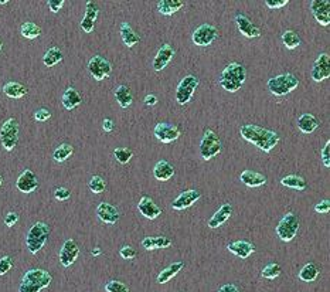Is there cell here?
<instances>
[{"label":"cell","instance_id":"7","mask_svg":"<svg viewBox=\"0 0 330 292\" xmlns=\"http://www.w3.org/2000/svg\"><path fill=\"white\" fill-rule=\"evenodd\" d=\"M223 145L221 140L217 136V134L212 129H207L204 132V136L200 142V155L204 160H210L214 156H217L221 152Z\"/></svg>","mask_w":330,"mask_h":292},{"label":"cell","instance_id":"26","mask_svg":"<svg viewBox=\"0 0 330 292\" xmlns=\"http://www.w3.org/2000/svg\"><path fill=\"white\" fill-rule=\"evenodd\" d=\"M241 181L248 187H260L266 183V177L254 170H244L240 176Z\"/></svg>","mask_w":330,"mask_h":292},{"label":"cell","instance_id":"32","mask_svg":"<svg viewBox=\"0 0 330 292\" xmlns=\"http://www.w3.org/2000/svg\"><path fill=\"white\" fill-rule=\"evenodd\" d=\"M115 98L122 108H128L133 102V95L128 85H118L115 89Z\"/></svg>","mask_w":330,"mask_h":292},{"label":"cell","instance_id":"31","mask_svg":"<svg viewBox=\"0 0 330 292\" xmlns=\"http://www.w3.org/2000/svg\"><path fill=\"white\" fill-rule=\"evenodd\" d=\"M184 6L183 0H160L158 3V10L165 16H170L173 13L179 12Z\"/></svg>","mask_w":330,"mask_h":292},{"label":"cell","instance_id":"56","mask_svg":"<svg viewBox=\"0 0 330 292\" xmlns=\"http://www.w3.org/2000/svg\"><path fill=\"white\" fill-rule=\"evenodd\" d=\"M218 292H240V289L234 284H225V285H223L218 289Z\"/></svg>","mask_w":330,"mask_h":292},{"label":"cell","instance_id":"33","mask_svg":"<svg viewBox=\"0 0 330 292\" xmlns=\"http://www.w3.org/2000/svg\"><path fill=\"white\" fill-rule=\"evenodd\" d=\"M121 37H122V41L125 43V46L128 47H133L141 41V35L136 34L133 29L130 27L129 23L121 24Z\"/></svg>","mask_w":330,"mask_h":292},{"label":"cell","instance_id":"41","mask_svg":"<svg viewBox=\"0 0 330 292\" xmlns=\"http://www.w3.org/2000/svg\"><path fill=\"white\" fill-rule=\"evenodd\" d=\"M113 156H115V159L121 165H126L132 159V156H133V152H132V149H129V148H117L113 151Z\"/></svg>","mask_w":330,"mask_h":292},{"label":"cell","instance_id":"53","mask_svg":"<svg viewBox=\"0 0 330 292\" xmlns=\"http://www.w3.org/2000/svg\"><path fill=\"white\" fill-rule=\"evenodd\" d=\"M64 0H48L47 5L50 7V10L53 13H59L60 9L64 6Z\"/></svg>","mask_w":330,"mask_h":292},{"label":"cell","instance_id":"45","mask_svg":"<svg viewBox=\"0 0 330 292\" xmlns=\"http://www.w3.org/2000/svg\"><path fill=\"white\" fill-rule=\"evenodd\" d=\"M54 197L59 200V202H65L71 197V190L67 187H57L54 190Z\"/></svg>","mask_w":330,"mask_h":292},{"label":"cell","instance_id":"48","mask_svg":"<svg viewBox=\"0 0 330 292\" xmlns=\"http://www.w3.org/2000/svg\"><path fill=\"white\" fill-rule=\"evenodd\" d=\"M119 256L124 260H133L136 257V250L132 246H124L119 251Z\"/></svg>","mask_w":330,"mask_h":292},{"label":"cell","instance_id":"51","mask_svg":"<svg viewBox=\"0 0 330 292\" xmlns=\"http://www.w3.org/2000/svg\"><path fill=\"white\" fill-rule=\"evenodd\" d=\"M289 0H265V5L269 9H279V7L286 6Z\"/></svg>","mask_w":330,"mask_h":292},{"label":"cell","instance_id":"24","mask_svg":"<svg viewBox=\"0 0 330 292\" xmlns=\"http://www.w3.org/2000/svg\"><path fill=\"white\" fill-rule=\"evenodd\" d=\"M231 216H232V206L230 203H224L208 220V227L218 228L220 226H223Z\"/></svg>","mask_w":330,"mask_h":292},{"label":"cell","instance_id":"20","mask_svg":"<svg viewBox=\"0 0 330 292\" xmlns=\"http://www.w3.org/2000/svg\"><path fill=\"white\" fill-rule=\"evenodd\" d=\"M174 48L170 46V44H163V46L160 47L159 51L158 54L154 56L153 59V68L156 71H162L163 68L167 67V64L170 63L173 57H174Z\"/></svg>","mask_w":330,"mask_h":292},{"label":"cell","instance_id":"35","mask_svg":"<svg viewBox=\"0 0 330 292\" xmlns=\"http://www.w3.org/2000/svg\"><path fill=\"white\" fill-rule=\"evenodd\" d=\"M281 183L283 186L289 187V189H294V190H305L307 187L306 179H303L299 175H288L285 176L283 179H281Z\"/></svg>","mask_w":330,"mask_h":292},{"label":"cell","instance_id":"21","mask_svg":"<svg viewBox=\"0 0 330 292\" xmlns=\"http://www.w3.org/2000/svg\"><path fill=\"white\" fill-rule=\"evenodd\" d=\"M138 209L142 213V216H145L149 220H154V218H158L163 213L159 206L156 205L149 196H142L141 202L138 205Z\"/></svg>","mask_w":330,"mask_h":292},{"label":"cell","instance_id":"57","mask_svg":"<svg viewBox=\"0 0 330 292\" xmlns=\"http://www.w3.org/2000/svg\"><path fill=\"white\" fill-rule=\"evenodd\" d=\"M91 254H92L94 257H96V256H101V254H102V250H101L100 247H96V248H94V250L91 251Z\"/></svg>","mask_w":330,"mask_h":292},{"label":"cell","instance_id":"29","mask_svg":"<svg viewBox=\"0 0 330 292\" xmlns=\"http://www.w3.org/2000/svg\"><path fill=\"white\" fill-rule=\"evenodd\" d=\"M3 93H5V95L9 97V98H13V100H20V98L26 97L29 91H27V88L24 87L23 84L12 81L5 84V87H3Z\"/></svg>","mask_w":330,"mask_h":292},{"label":"cell","instance_id":"23","mask_svg":"<svg viewBox=\"0 0 330 292\" xmlns=\"http://www.w3.org/2000/svg\"><path fill=\"white\" fill-rule=\"evenodd\" d=\"M227 248H228V251L232 252L238 258H242V260H245L255 252V247H254L253 243L245 241V240H238V241L230 243Z\"/></svg>","mask_w":330,"mask_h":292},{"label":"cell","instance_id":"18","mask_svg":"<svg viewBox=\"0 0 330 292\" xmlns=\"http://www.w3.org/2000/svg\"><path fill=\"white\" fill-rule=\"evenodd\" d=\"M96 216H98V218H100L102 223L112 226V224H117V223H118L119 211L115 206L102 202V203H100L98 207H96Z\"/></svg>","mask_w":330,"mask_h":292},{"label":"cell","instance_id":"38","mask_svg":"<svg viewBox=\"0 0 330 292\" xmlns=\"http://www.w3.org/2000/svg\"><path fill=\"white\" fill-rule=\"evenodd\" d=\"M22 35L26 37V39H29V40H34V39L42 35V29L35 23L26 22V23H23V26H22Z\"/></svg>","mask_w":330,"mask_h":292},{"label":"cell","instance_id":"19","mask_svg":"<svg viewBox=\"0 0 330 292\" xmlns=\"http://www.w3.org/2000/svg\"><path fill=\"white\" fill-rule=\"evenodd\" d=\"M16 187L22 193L34 192L35 189L38 187V179L34 175V172H31L30 169L24 170L23 173L18 176L17 180H16Z\"/></svg>","mask_w":330,"mask_h":292},{"label":"cell","instance_id":"2","mask_svg":"<svg viewBox=\"0 0 330 292\" xmlns=\"http://www.w3.org/2000/svg\"><path fill=\"white\" fill-rule=\"evenodd\" d=\"M53 281V277L46 269L34 268L29 269L23 275L22 284L18 286V292H40L47 288Z\"/></svg>","mask_w":330,"mask_h":292},{"label":"cell","instance_id":"15","mask_svg":"<svg viewBox=\"0 0 330 292\" xmlns=\"http://www.w3.org/2000/svg\"><path fill=\"white\" fill-rule=\"evenodd\" d=\"M310 10L313 16L322 26L330 24V2L329 0H312L310 2Z\"/></svg>","mask_w":330,"mask_h":292},{"label":"cell","instance_id":"34","mask_svg":"<svg viewBox=\"0 0 330 292\" xmlns=\"http://www.w3.org/2000/svg\"><path fill=\"white\" fill-rule=\"evenodd\" d=\"M183 268H184V263H183V261H177V263L171 264V265H169L167 268L163 269V271L158 275V282H159V284L169 282V281H170L174 275L179 274Z\"/></svg>","mask_w":330,"mask_h":292},{"label":"cell","instance_id":"43","mask_svg":"<svg viewBox=\"0 0 330 292\" xmlns=\"http://www.w3.org/2000/svg\"><path fill=\"white\" fill-rule=\"evenodd\" d=\"M89 190L95 194H100L106 189V181L104 177H101V176H92L91 177V180H89Z\"/></svg>","mask_w":330,"mask_h":292},{"label":"cell","instance_id":"28","mask_svg":"<svg viewBox=\"0 0 330 292\" xmlns=\"http://www.w3.org/2000/svg\"><path fill=\"white\" fill-rule=\"evenodd\" d=\"M174 175V168L171 166L167 160H160L156 163L153 169L154 179H158L160 181H166L171 179Z\"/></svg>","mask_w":330,"mask_h":292},{"label":"cell","instance_id":"6","mask_svg":"<svg viewBox=\"0 0 330 292\" xmlns=\"http://www.w3.org/2000/svg\"><path fill=\"white\" fill-rule=\"evenodd\" d=\"M299 226H301L299 217L295 213H288L277 226V235L286 243L292 241L299 231Z\"/></svg>","mask_w":330,"mask_h":292},{"label":"cell","instance_id":"46","mask_svg":"<svg viewBox=\"0 0 330 292\" xmlns=\"http://www.w3.org/2000/svg\"><path fill=\"white\" fill-rule=\"evenodd\" d=\"M13 268V260L9 256L0 258V275L7 274Z\"/></svg>","mask_w":330,"mask_h":292},{"label":"cell","instance_id":"39","mask_svg":"<svg viewBox=\"0 0 330 292\" xmlns=\"http://www.w3.org/2000/svg\"><path fill=\"white\" fill-rule=\"evenodd\" d=\"M282 43L285 44L286 48L294 50V48H296V47L301 44V37L294 30H286L282 34Z\"/></svg>","mask_w":330,"mask_h":292},{"label":"cell","instance_id":"44","mask_svg":"<svg viewBox=\"0 0 330 292\" xmlns=\"http://www.w3.org/2000/svg\"><path fill=\"white\" fill-rule=\"evenodd\" d=\"M105 289L106 292H130L129 286L125 285L124 282H121V281H115V280L106 282Z\"/></svg>","mask_w":330,"mask_h":292},{"label":"cell","instance_id":"13","mask_svg":"<svg viewBox=\"0 0 330 292\" xmlns=\"http://www.w3.org/2000/svg\"><path fill=\"white\" fill-rule=\"evenodd\" d=\"M310 76H312L313 81L320 82L329 78L330 76V57L327 53H323L319 56L315 64L312 67V71H310Z\"/></svg>","mask_w":330,"mask_h":292},{"label":"cell","instance_id":"12","mask_svg":"<svg viewBox=\"0 0 330 292\" xmlns=\"http://www.w3.org/2000/svg\"><path fill=\"white\" fill-rule=\"evenodd\" d=\"M180 129L176 125H171L167 122H159L154 126V136L163 142V143H171L180 138Z\"/></svg>","mask_w":330,"mask_h":292},{"label":"cell","instance_id":"54","mask_svg":"<svg viewBox=\"0 0 330 292\" xmlns=\"http://www.w3.org/2000/svg\"><path fill=\"white\" fill-rule=\"evenodd\" d=\"M102 129L105 131L106 134L112 132L113 129H115V123H113L112 119H109V118H105V119H104V122H102Z\"/></svg>","mask_w":330,"mask_h":292},{"label":"cell","instance_id":"8","mask_svg":"<svg viewBox=\"0 0 330 292\" xmlns=\"http://www.w3.org/2000/svg\"><path fill=\"white\" fill-rule=\"evenodd\" d=\"M18 142V122L16 118H10L0 128V143L6 151H13Z\"/></svg>","mask_w":330,"mask_h":292},{"label":"cell","instance_id":"16","mask_svg":"<svg viewBox=\"0 0 330 292\" xmlns=\"http://www.w3.org/2000/svg\"><path fill=\"white\" fill-rule=\"evenodd\" d=\"M100 14V7L98 5L92 2V0H88L87 5H85V16L81 20V29L85 33H92L95 29V22H96V17Z\"/></svg>","mask_w":330,"mask_h":292},{"label":"cell","instance_id":"9","mask_svg":"<svg viewBox=\"0 0 330 292\" xmlns=\"http://www.w3.org/2000/svg\"><path fill=\"white\" fill-rule=\"evenodd\" d=\"M199 82H200L199 78L195 76L184 77L180 81L176 89V100L180 105H186L187 102H190L193 94L196 93V89L199 87Z\"/></svg>","mask_w":330,"mask_h":292},{"label":"cell","instance_id":"14","mask_svg":"<svg viewBox=\"0 0 330 292\" xmlns=\"http://www.w3.org/2000/svg\"><path fill=\"white\" fill-rule=\"evenodd\" d=\"M80 256V247L72 239L67 240L60 251V263L63 267H70L75 263V260Z\"/></svg>","mask_w":330,"mask_h":292},{"label":"cell","instance_id":"3","mask_svg":"<svg viewBox=\"0 0 330 292\" xmlns=\"http://www.w3.org/2000/svg\"><path fill=\"white\" fill-rule=\"evenodd\" d=\"M245 78H247L245 67L240 63H231L221 72L220 85L230 93H236L242 87V84L245 82Z\"/></svg>","mask_w":330,"mask_h":292},{"label":"cell","instance_id":"11","mask_svg":"<svg viewBox=\"0 0 330 292\" xmlns=\"http://www.w3.org/2000/svg\"><path fill=\"white\" fill-rule=\"evenodd\" d=\"M218 37V31L217 29L211 26V24H201L199 26L197 29L193 31V35H191V39H193V43H195L196 46H200V47H206L210 46L212 41L216 40Z\"/></svg>","mask_w":330,"mask_h":292},{"label":"cell","instance_id":"49","mask_svg":"<svg viewBox=\"0 0 330 292\" xmlns=\"http://www.w3.org/2000/svg\"><path fill=\"white\" fill-rule=\"evenodd\" d=\"M17 222L18 213H16V211H10V213H7L6 217H5V224H6L7 227H13Z\"/></svg>","mask_w":330,"mask_h":292},{"label":"cell","instance_id":"37","mask_svg":"<svg viewBox=\"0 0 330 292\" xmlns=\"http://www.w3.org/2000/svg\"><path fill=\"white\" fill-rule=\"evenodd\" d=\"M319 277V268L316 264L307 263L305 267L299 271V278L305 282H313Z\"/></svg>","mask_w":330,"mask_h":292},{"label":"cell","instance_id":"36","mask_svg":"<svg viewBox=\"0 0 330 292\" xmlns=\"http://www.w3.org/2000/svg\"><path fill=\"white\" fill-rule=\"evenodd\" d=\"M63 59H64V56H63V51L60 50L59 47H51V48H48L47 53L44 54L43 63H44L46 67H54V65L61 63Z\"/></svg>","mask_w":330,"mask_h":292},{"label":"cell","instance_id":"59","mask_svg":"<svg viewBox=\"0 0 330 292\" xmlns=\"http://www.w3.org/2000/svg\"><path fill=\"white\" fill-rule=\"evenodd\" d=\"M2 48H3V43H2V40H0V51H2Z\"/></svg>","mask_w":330,"mask_h":292},{"label":"cell","instance_id":"17","mask_svg":"<svg viewBox=\"0 0 330 292\" xmlns=\"http://www.w3.org/2000/svg\"><path fill=\"white\" fill-rule=\"evenodd\" d=\"M201 197V193L199 190H186L177 196L174 202L171 203V207L174 210H186L195 205L197 200Z\"/></svg>","mask_w":330,"mask_h":292},{"label":"cell","instance_id":"55","mask_svg":"<svg viewBox=\"0 0 330 292\" xmlns=\"http://www.w3.org/2000/svg\"><path fill=\"white\" fill-rule=\"evenodd\" d=\"M145 104L148 106H154L156 104H158V97L154 95V94H149V95H146L145 97Z\"/></svg>","mask_w":330,"mask_h":292},{"label":"cell","instance_id":"4","mask_svg":"<svg viewBox=\"0 0 330 292\" xmlns=\"http://www.w3.org/2000/svg\"><path fill=\"white\" fill-rule=\"evenodd\" d=\"M48 235H50V228H48V226L46 223H34V224L31 226V228L29 230L27 237H26V244H27L29 251L31 252V254H37V252L42 250L43 247L46 246Z\"/></svg>","mask_w":330,"mask_h":292},{"label":"cell","instance_id":"5","mask_svg":"<svg viewBox=\"0 0 330 292\" xmlns=\"http://www.w3.org/2000/svg\"><path fill=\"white\" fill-rule=\"evenodd\" d=\"M298 85H299V80L294 74H281L268 80L269 91L277 97H283L286 94L292 93L298 88Z\"/></svg>","mask_w":330,"mask_h":292},{"label":"cell","instance_id":"52","mask_svg":"<svg viewBox=\"0 0 330 292\" xmlns=\"http://www.w3.org/2000/svg\"><path fill=\"white\" fill-rule=\"evenodd\" d=\"M329 210H330L329 200H323V202H320V203H318V205L315 206V211H316V213H320V214L329 213Z\"/></svg>","mask_w":330,"mask_h":292},{"label":"cell","instance_id":"58","mask_svg":"<svg viewBox=\"0 0 330 292\" xmlns=\"http://www.w3.org/2000/svg\"><path fill=\"white\" fill-rule=\"evenodd\" d=\"M7 0H0V5H6Z\"/></svg>","mask_w":330,"mask_h":292},{"label":"cell","instance_id":"40","mask_svg":"<svg viewBox=\"0 0 330 292\" xmlns=\"http://www.w3.org/2000/svg\"><path fill=\"white\" fill-rule=\"evenodd\" d=\"M72 153H74V148L71 145H68V143H63V145H60L59 148L54 151L53 158L54 160H57V162H65Z\"/></svg>","mask_w":330,"mask_h":292},{"label":"cell","instance_id":"42","mask_svg":"<svg viewBox=\"0 0 330 292\" xmlns=\"http://www.w3.org/2000/svg\"><path fill=\"white\" fill-rule=\"evenodd\" d=\"M281 265L277 263H271L266 265L265 268L262 269V277L266 280H277L278 277L281 275Z\"/></svg>","mask_w":330,"mask_h":292},{"label":"cell","instance_id":"10","mask_svg":"<svg viewBox=\"0 0 330 292\" xmlns=\"http://www.w3.org/2000/svg\"><path fill=\"white\" fill-rule=\"evenodd\" d=\"M88 71L91 76L94 77L95 80H105L108 77L111 76L112 72V65L104 57L101 56H94L92 59L89 60L88 63Z\"/></svg>","mask_w":330,"mask_h":292},{"label":"cell","instance_id":"60","mask_svg":"<svg viewBox=\"0 0 330 292\" xmlns=\"http://www.w3.org/2000/svg\"><path fill=\"white\" fill-rule=\"evenodd\" d=\"M2 183H3V177L0 176V186H2Z\"/></svg>","mask_w":330,"mask_h":292},{"label":"cell","instance_id":"47","mask_svg":"<svg viewBox=\"0 0 330 292\" xmlns=\"http://www.w3.org/2000/svg\"><path fill=\"white\" fill-rule=\"evenodd\" d=\"M51 118V112L48 111L47 108H40L34 112V119L37 122H46Z\"/></svg>","mask_w":330,"mask_h":292},{"label":"cell","instance_id":"30","mask_svg":"<svg viewBox=\"0 0 330 292\" xmlns=\"http://www.w3.org/2000/svg\"><path fill=\"white\" fill-rule=\"evenodd\" d=\"M171 246V240L165 235L159 237H145L142 240V247L146 250H156V248H167Z\"/></svg>","mask_w":330,"mask_h":292},{"label":"cell","instance_id":"22","mask_svg":"<svg viewBox=\"0 0 330 292\" xmlns=\"http://www.w3.org/2000/svg\"><path fill=\"white\" fill-rule=\"evenodd\" d=\"M236 23L238 26V30L241 31V34L248 37V39H255V37L261 35V30L245 14H237Z\"/></svg>","mask_w":330,"mask_h":292},{"label":"cell","instance_id":"25","mask_svg":"<svg viewBox=\"0 0 330 292\" xmlns=\"http://www.w3.org/2000/svg\"><path fill=\"white\" fill-rule=\"evenodd\" d=\"M61 102H63V106H64L65 110L72 111L74 108H77L83 102V97H81V94L78 93L75 88L68 87L64 91V94H63Z\"/></svg>","mask_w":330,"mask_h":292},{"label":"cell","instance_id":"50","mask_svg":"<svg viewBox=\"0 0 330 292\" xmlns=\"http://www.w3.org/2000/svg\"><path fill=\"white\" fill-rule=\"evenodd\" d=\"M329 149H330V140L326 142V145L323 146V149H322V162L326 168H329L330 166V158H329Z\"/></svg>","mask_w":330,"mask_h":292},{"label":"cell","instance_id":"27","mask_svg":"<svg viewBox=\"0 0 330 292\" xmlns=\"http://www.w3.org/2000/svg\"><path fill=\"white\" fill-rule=\"evenodd\" d=\"M319 119L312 114H303L298 119V128L303 134H312L319 128Z\"/></svg>","mask_w":330,"mask_h":292},{"label":"cell","instance_id":"1","mask_svg":"<svg viewBox=\"0 0 330 292\" xmlns=\"http://www.w3.org/2000/svg\"><path fill=\"white\" fill-rule=\"evenodd\" d=\"M240 134L244 139L257 148H260L264 152H271L281 139L277 132L258 126V125H244L240 129Z\"/></svg>","mask_w":330,"mask_h":292}]
</instances>
